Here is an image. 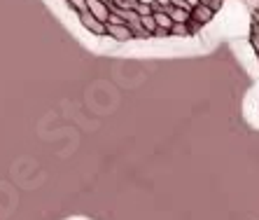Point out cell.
<instances>
[{"label": "cell", "mask_w": 259, "mask_h": 220, "mask_svg": "<svg viewBox=\"0 0 259 220\" xmlns=\"http://www.w3.org/2000/svg\"><path fill=\"white\" fill-rule=\"evenodd\" d=\"M77 21L98 38L154 40L201 31L224 0H63Z\"/></svg>", "instance_id": "6da1fadb"}, {"label": "cell", "mask_w": 259, "mask_h": 220, "mask_svg": "<svg viewBox=\"0 0 259 220\" xmlns=\"http://www.w3.org/2000/svg\"><path fill=\"white\" fill-rule=\"evenodd\" d=\"M250 45L259 59V0H250Z\"/></svg>", "instance_id": "7a4b0ae2"}]
</instances>
